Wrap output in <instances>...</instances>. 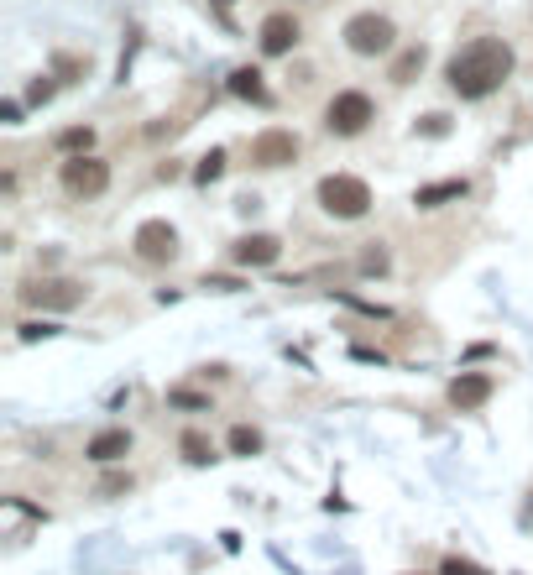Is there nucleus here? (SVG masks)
<instances>
[{
	"instance_id": "nucleus-1",
	"label": "nucleus",
	"mask_w": 533,
	"mask_h": 575,
	"mask_svg": "<svg viewBox=\"0 0 533 575\" xmlns=\"http://www.w3.org/2000/svg\"><path fill=\"white\" fill-rule=\"evenodd\" d=\"M513 63L518 58H513V48H507L502 37H476L450 58L445 79H450V89L460 100H486V95H497V89L513 79Z\"/></svg>"
},
{
	"instance_id": "nucleus-18",
	"label": "nucleus",
	"mask_w": 533,
	"mask_h": 575,
	"mask_svg": "<svg viewBox=\"0 0 533 575\" xmlns=\"http://www.w3.org/2000/svg\"><path fill=\"white\" fill-rule=\"evenodd\" d=\"M58 147H63V152H74V157H84L89 147H95V131H89V126H68V131L58 136Z\"/></svg>"
},
{
	"instance_id": "nucleus-2",
	"label": "nucleus",
	"mask_w": 533,
	"mask_h": 575,
	"mask_svg": "<svg viewBox=\"0 0 533 575\" xmlns=\"http://www.w3.org/2000/svg\"><path fill=\"white\" fill-rule=\"evenodd\" d=\"M319 210L335 220H361L372 210V189L356 173H330V178H319Z\"/></svg>"
},
{
	"instance_id": "nucleus-29",
	"label": "nucleus",
	"mask_w": 533,
	"mask_h": 575,
	"mask_svg": "<svg viewBox=\"0 0 533 575\" xmlns=\"http://www.w3.org/2000/svg\"><path fill=\"white\" fill-rule=\"evenodd\" d=\"M220 6H230V0H220Z\"/></svg>"
},
{
	"instance_id": "nucleus-14",
	"label": "nucleus",
	"mask_w": 533,
	"mask_h": 575,
	"mask_svg": "<svg viewBox=\"0 0 533 575\" xmlns=\"http://www.w3.org/2000/svg\"><path fill=\"white\" fill-rule=\"evenodd\" d=\"M230 95H241L251 105H267V84H262L257 68H236V74H230Z\"/></svg>"
},
{
	"instance_id": "nucleus-20",
	"label": "nucleus",
	"mask_w": 533,
	"mask_h": 575,
	"mask_svg": "<svg viewBox=\"0 0 533 575\" xmlns=\"http://www.w3.org/2000/svg\"><path fill=\"white\" fill-rule=\"evenodd\" d=\"M53 335H58V325H37V319H27V325H21V340H27V345H32V340H53Z\"/></svg>"
},
{
	"instance_id": "nucleus-26",
	"label": "nucleus",
	"mask_w": 533,
	"mask_h": 575,
	"mask_svg": "<svg viewBox=\"0 0 533 575\" xmlns=\"http://www.w3.org/2000/svg\"><path fill=\"white\" fill-rule=\"evenodd\" d=\"M0 121H6V126H21V105L6 100V105H0Z\"/></svg>"
},
{
	"instance_id": "nucleus-23",
	"label": "nucleus",
	"mask_w": 533,
	"mask_h": 575,
	"mask_svg": "<svg viewBox=\"0 0 533 575\" xmlns=\"http://www.w3.org/2000/svg\"><path fill=\"white\" fill-rule=\"evenodd\" d=\"M419 131H424V136H445V131H450V115H424Z\"/></svg>"
},
{
	"instance_id": "nucleus-22",
	"label": "nucleus",
	"mask_w": 533,
	"mask_h": 575,
	"mask_svg": "<svg viewBox=\"0 0 533 575\" xmlns=\"http://www.w3.org/2000/svg\"><path fill=\"white\" fill-rule=\"evenodd\" d=\"M53 89H58L53 79H37V84L27 89V100H32V105H48V100H53Z\"/></svg>"
},
{
	"instance_id": "nucleus-7",
	"label": "nucleus",
	"mask_w": 533,
	"mask_h": 575,
	"mask_svg": "<svg viewBox=\"0 0 533 575\" xmlns=\"http://www.w3.org/2000/svg\"><path fill=\"white\" fill-rule=\"evenodd\" d=\"M136 257L142 262H173L178 257V230L168 220H147V225H136Z\"/></svg>"
},
{
	"instance_id": "nucleus-9",
	"label": "nucleus",
	"mask_w": 533,
	"mask_h": 575,
	"mask_svg": "<svg viewBox=\"0 0 533 575\" xmlns=\"http://www.w3.org/2000/svg\"><path fill=\"white\" fill-rule=\"evenodd\" d=\"M293 48H298V21H293L288 11L267 16V21H262V53H267V58H283V53H293Z\"/></svg>"
},
{
	"instance_id": "nucleus-5",
	"label": "nucleus",
	"mask_w": 533,
	"mask_h": 575,
	"mask_svg": "<svg viewBox=\"0 0 533 575\" xmlns=\"http://www.w3.org/2000/svg\"><path fill=\"white\" fill-rule=\"evenodd\" d=\"M63 189L74 199H100L110 189V163H100V157H68L63 163Z\"/></svg>"
},
{
	"instance_id": "nucleus-24",
	"label": "nucleus",
	"mask_w": 533,
	"mask_h": 575,
	"mask_svg": "<svg viewBox=\"0 0 533 575\" xmlns=\"http://www.w3.org/2000/svg\"><path fill=\"white\" fill-rule=\"evenodd\" d=\"M361 272H387V251H382V246L366 251V257H361Z\"/></svg>"
},
{
	"instance_id": "nucleus-6",
	"label": "nucleus",
	"mask_w": 533,
	"mask_h": 575,
	"mask_svg": "<svg viewBox=\"0 0 533 575\" xmlns=\"http://www.w3.org/2000/svg\"><path fill=\"white\" fill-rule=\"evenodd\" d=\"M84 293H89V288L74 283V278H37V283L21 288V298H27L32 309H79Z\"/></svg>"
},
{
	"instance_id": "nucleus-28",
	"label": "nucleus",
	"mask_w": 533,
	"mask_h": 575,
	"mask_svg": "<svg viewBox=\"0 0 533 575\" xmlns=\"http://www.w3.org/2000/svg\"><path fill=\"white\" fill-rule=\"evenodd\" d=\"M168 403H178V408H204V398H194V393H173Z\"/></svg>"
},
{
	"instance_id": "nucleus-3",
	"label": "nucleus",
	"mask_w": 533,
	"mask_h": 575,
	"mask_svg": "<svg viewBox=\"0 0 533 575\" xmlns=\"http://www.w3.org/2000/svg\"><path fill=\"white\" fill-rule=\"evenodd\" d=\"M392 42H398V27H392L387 16H377V11H361V16H351V21H345V48H351V53H361V58H377V53H387Z\"/></svg>"
},
{
	"instance_id": "nucleus-21",
	"label": "nucleus",
	"mask_w": 533,
	"mask_h": 575,
	"mask_svg": "<svg viewBox=\"0 0 533 575\" xmlns=\"http://www.w3.org/2000/svg\"><path fill=\"white\" fill-rule=\"evenodd\" d=\"M439 575H486V570H476L471 560H460V555H450L445 565H439Z\"/></svg>"
},
{
	"instance_id": "nucleus-27",
	"label": "nucleus",
	"mask_w": 533,
	"mask_h": 575,
	"mask_svg": "<svg viewBox=\"0 0 533 575\" xmlns=\"http://www.w3.org/2000/svg\"><path fill=\"white\" fill-rule=\"evenodd\" d=\"M204 288H220V293H236L241 283H236V278H204Z\"/></svg>"
},
{
	"instance_id": "nucleus-13",
	"label": "nucleus",
	"mask_w": 533,
	"mask_h": 575,
	"mask_svg": "<svg viewBox=\"0 0 533 575\" xmlns=\"http://www.w3.org/2000/svg\"><path fill=\"white\" fill-rule=\"evenodd\" d=\"M466 194H471L466 178H445V183H424V189L413 194V204H419V210H439V204H455V199H466Z\"/></svg>"
},
{
	"instance_id": "nucleus-11",
	"label": "nucleus",
	"mask_w": 533,
	"mask_h": 575,
	"mask_svg": "<svg viewBox=\"0 0 533 575\" xmlns=\"http://www.w3.org/2000/svg\"><path fill=\"white\" fill-rule=\"evenodd\" d=\"M277 251H283L277 236H241L236 246H230V257H236V267H272Z\"/></svg>"
},
{
	"instance_id": "nucleus-17",
	"label": "nucleus",
	"mask_w": 533,
	"mask_h": 575,
	"mask_svg": "<svg viewBox=\"0 0 533 575\" xmlns=\"http://www.w3.org/2000/svg\"><path fill=\"white\" fill-rule=\"evenodd\" d=\"M262 450V434L251 429V424H236L230 429V455H257Z\"/></svg>"
},
{
	"instance_id": "nucleus-12",
	"label": "nucleus",
	"mask_w": 533,
	"mask_h": 575,
	"mask_svg": "<svg viewBox=\"0 0 533 575\" xmlns=\"http://www.w3.org/2000/svg\"><path fill=\"white\" fill-rule=\"evenodd\" d=\"M84 455L100 460V466H110V460H126V455H131V434H126V429H100L95 440H89Z\"/></svg>"
},
{
	"instance_id": "nucleus-16",
	"label": "nucleus",
	"mask_w": 533,
	"mask_h": 575,
	"mask_svg": "<svg viewBox=\"0 0 533 575\" xmlns=\"http://www.w3.org/2000/svg\"><path fill=\"white\" fill-rule=\"evenodd\" d=\"M419 68H424V48H408V53H398V58H392V84H413V74H419Z\"/></svg>"
},
{
	"instance_id": "nucleus-10",
	"label": "nucleus",
	"mask_w": 533,
	"mask_h": 575,
	"mask_svg": "<svg viewBox=\"0 0 533 575\" xmlns=\"http://www.w3.org/2000/svg\"><path fill=\"white\" fill-rule=\"evenodd\" d=\"M486 398H492V377H486V372H460V377L450 382V403H455L460 413L481 408Z\"/></svg>"
},
{
	"instance_id": "nucleus-4",
	"label": "nucleus",
	"mask_w": 533,
	"mask_h": 575,
	"mask_svg": "<svg viewBox=\"0 0 533 575\" xmlns=\"http://www.w3.org/2000/svg\"><path fill=\"white\" fill-rule=\"evenodd\" d=\"M372 121H377V105L366 100L361 89H345V95H335L330 110H324V126H330L335 136H361Z\"/></svg>"
},
{
	"instance_id": "nucleus-19",
	"label": "nucleus",
	"mask_w": 533,
	"mask_h": 575,
	"mask_svg": "<svg viewBox=\"0 0 533 575\" xmlns=\"http://www.w3.org/2000/svg\"><path fill=\"white\" fill-rule=\"evenodd\" d=\"M225 173V152H210V157H199V168H194V183H215Z\"/></svg>"
},
{
	"instance_id": "nucleus-15",
	"label": "nucleus",
	"mask_w": 533,
	"mask_h": 575,
	"mask_svg": "<svg viewBox=\"0 0 533 575\" xmlns=\"http://www.w3.org/2000/svg\"><path fill=\"white\" fill-rule=\"evenodd\" d=\"M178 450H183V460H194V466H210V460H215V445L204 440L199 429H183V440H178Z\"/></svg>"
},
{
	"instance_id": "nucleus-8",
	"label": "nucleus",
	"mask_w": 533,
	"mask_h": 575,
	"mask_svg": "<svg viewBox=\"0 0 533 575\" xmlns=\"http://www.w3.org/2000/svg\"><path fill=\"white\" fill-rule=\"evenodd\" d=\"M298 157V136L293 131H262V136H251V163L257 168H288Z\"/></svg>"
},
{
	"instance_id": "nucleus-25",
	"label": "nucleus",
	"mask_w": 533,
	"mask_h": 575,
	"mask_svg": "<svg viewBox=\"0 0 533 575\" xmlns=\"http://www.w3.org/2000/svg\"><path fill=\"white\" fill-rule=\"evenodd\" d=\"M126 487H131V476H105V487H100V492L115 497V492H126Z\"/></svg>"
}]
</instances>
